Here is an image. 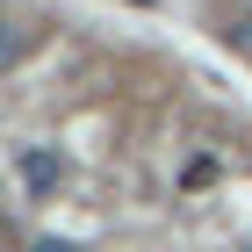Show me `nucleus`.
I'll use <instances>...</instances> for the list:
<instances>
[{
    "label": "nucleus",
    "instance_id": "f257e3e1",
    "mask_svg": "<svg viewBox=\"0 0 252 252\" xmlns=\"http://www.w3.org/2000/svg\"><path fill=\"white\" fill-rule=\"evenodd\" d=\"M15 166H22V188H29V194H58V180H65L58 152H43V144H29V152H22Z\"/></svg>",
    "mask_w": 252,
    "mask_h": 252
},
{
    "label": "nucleus",
    "instance_id": "f03ea898",
    "mask_svg": "<svg viewBox=\"0 0 252 252\" xmlns=\"http://www.w3.org/2000/svg\"><path fill=\"white\" fill-rule=\"evenodd\" d=\"M22 43H29V29H22V22H7V15H0V72H7V65L22 58Z\"/></svg>",
    "mask_w": 252,
    "mask_h": 252
},
{
    "label": "nucleus",
    "instance_id": "7ed1b4c3",
    "mask_svg": "<svg viewBox=\"0 0 252 252\" xmlns=\"http://www.w3.org/2000/svg\"><path fill=\"white\" fill-rule=\"evenodd\" d=\"M29 252H72V245H65V238H43V245H29Z\"/></svg>",
    "mask_w": 252,
    "mask_h": 252
}]
</instances>
